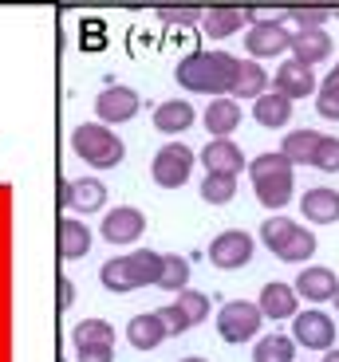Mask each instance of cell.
<instances>
[{"mask_svg": "<svg viewBox=\"0 0 339 362\" xmlns=\"http://www.w3.org/2000/svg\"><path fill=\"white\" fill-rule=\"evenodd\" d=\"M323 362H339V346H331V351H323Z\"/></svg>", "mask_w": 339, "mask_h": 362, "instance_id": "b9f144b4", "label": "cell"}, {"mask_svg": "<svg viewBox=\"0 0 339 362\" xmlns=\"http://www.w3.org/2000/svg\"><path fill=\"white\" fill-rule=\"evenodd\" d=\"M253 12L248 8H205L202 16V28L209 40H229L233 32H241V24H248Z\"/></svg>", "mask_w": 339, "mask_h": 362, "instance_id": "ffe728a7", "label": "cell"}, {"mask_svg": "<svg viewBox=\"0 0 339 362\" xmlns=\"http://www.w3.org/2000/svg\"><path fill=\"white\" fill-rule=\"evenodd\" d=\"M158 315H162V323L170 327V339L190 331V319L182 315V308H178V303H166V308H158Z\"/></svg>", "mask_w": 339, "mask_h": 362, "instance_id": "8d00e7d4", "label": "cell"}, {"mask_svg": "<svg viewBox=\"0 0 339 362\" xmlns=\"http://www.w3.org/2000/svg\"><path fill=\"white\" fill-rule=\"evenodd\" d=\"M193 173V150L182 142H166L162 150L150 162V177L162 185V189H182Z\"/></svg>", "mask_w": 339, "mask_h": 362, "instance_id": "5b68a950", "label": "cell"}, {"mask_svg": "<svg viewBox=\"0 0 339 362\" xmlns=\"http://www.w3.org/2000/svg\"><path fill=\"white\" fill-rule=\"evenodd\" d=\"M253 236L245 228H229V233H221L217 240L209 245V264L213 268H225V272H237L253 260Z\"/></svg>", "mask_w": 339, "mask_h": 362, "instance_id": "9c48e42d", "label": "cell"}, {"mask_svg": "<svg viewBox=\"0 0 339 362\" xmlns=\"http://www.w3.org/2000/svg\"><path fill=\"white\" fill-rule=\"evenodd\" d=\"M335 311H339V288H335Z\"/></svg>", "mask_w": 339, "mask_h": 362, "instance_id": "f6af8a7d", "label": "cell"}, {"mask_svg": "<svg viewBox=\"0 0 339 362\" xmlns=\"http://www.w3.org/2000/svg\"><path fill=\"white\" fill-rule=\"evenodd\" d=\"M296 32H288V20H257V24L248 28L245 36V47L253 59H272V55H285L292 47Z\"/></svg>", "mask_w": 339, "mask_h": 362, "instance_id": "8992f818", "label": "cell"}, {"mask_svg": "<svg viewBox=\"0 0 339 362\" xmlns=\"http://www.w3.org/2000/svg\"><path fill=\"white\" fill-rule=\"evenodd\" d=\"M300 209H304V217L312 221V225H335L339 221V193L328 189V185H316V189L304 193Z\"/></svg>", "mask_w": 339, "mask_h": 362, "instance_id": "d6986e66", "label": "cell"}, {"mask_svg": "<svg viewBox=\"0 0 339 362\" xmlns=\"http://www.w3.org/2000/svg\"><path fill=\"white\" fill-rule=\"evenodd\" d=\"M316 256V236L308 233V228H296L292 240L285 245V252H280V260L285 264H308Z\"/></svg>", "mask_w": 339, "mask_h": 362, "instance_id": "d6a6232c", "label": "cell"}, {"mask_svg": "<svg viewBox=\"0 0 339 362\" xmlns=\"http://www.w3.org/2000/svg\"><path fill=\"white\" fill-rule=\"evenodd\" d=\"M253 118H257L260 127H268V130L288 127V118H292V99H285V95L268 90V95H260V99L253 103Z\"/></svg>", "mask_w": 339, "mask_h": 362, "instance_id": "cb8c5ba5", "label": "cell"}, {"mask_svg": "<svg viewBox=\"0 0 339 362\" xmlns=\"http://www.w3.org/2000/svg\"><path fill=\"white\" fill-rule=\"evenodd\" d=\"M328 83H335V87H339V64H335V71L328 75Z\"/></svg>", "mask_w": 339, "mask_h": 362, "instance_id": "7bdbcfd3", "label": "cell"}, {"mask_svg": "<svg viewBox=\"0 0 339 362\" xmlns=\"http://www.w3.org/2000/svg\"><path fill=\"white\" fill-rule=\"evenodd\" d=\"M71 303H75V288H71V280L59 276V308H71Z\"/></svg>", "mask_w": 339, "mask_h": 362, "instance_id": "60d3db41", "label": "cell"}, {"mask_svg": "<svg viewBox=\"0 0 339 362\" xmlns=\"http://www.w3.org/2000/svg\"><path fill=\"white\" fill-rule=\"evenodd\" d=\"M292 288H296V296L312 299V303H323V299H335L339 280H335L331 268H300V276H296Z\"/></svg>", "mask_w": 339, "mask_h": 362, "instance_id": "e0dca14e", "label": "cell"}, {"mask_svg": "<svg viewBox=\"0 0 339 362\" xmlns=\"http://www.w3.org/2000/svg\"><path fill=\"white\" fill-rule=\"evenodd\" d=\"M253 362H296V339L288 335H265L253 346Z\"/></svg>", "mask_w": 339, "mask_h": 362, "instance_id": "4316f807", "label": "cell"}, {"mask_svg": "<svg viewBox=\"0 0 339 362\" xmlns=\"http://www.w3.org/2000/svg\"><path fill=\"white\" fill-rule=\"evenodd\" d=\"M142 233H146V217L134 205H115L103 217V228H99V236L107 245H134Z\"/></svg>", "mask_w": 339, "mask_h": 362, "instance_id": "30bf717a", "label": "cell"}, {"mask_svg": "<svg viewBox=\"0 0 339 362\" xmlns=\"http://www.w3.org/2000/svg\"><path fill=\"white\" fill-rule=\"evenodd\" d=\"M237 71H241V59L229 52H190V55L178 59L174 79L182 83L185 90L225 99V90L237 87Z\"/></svg>", "mask_w": 339, "mask_h": 362, "instance_id": "6da1fadb", "label": "cell"}, {"mask_svg": "<svg viewBox=\"0 0 339 362\" xmlns=\"http://www.w3.org/2000/svg\"><path fill=\"white\" fill-rule=\"evenodd\" d=\"M237 127H241V103L213 99L209 110H205V130H209L213 138H229Z\"/></svg>", "mask_w": 339, "mask_h": 362, "instance_id": "d4e9b609", "label": "cell"}, {"mask_svg": "<svg viewBox=\"0 0 339 362\" xmlns=\"http://www.w3.org/2000/svg\"><path fill=\"white\" fill-rule=\"evenodd\" d=\"M202 162H205L209 173H233V177L245 170V154H241V146L229 142V138H213V142H205Z\"/></svg>", "mask_w": 339, "mask_h": 362, "instance_id": "2e32d148", "label": "cell"}, {"mask_svg": "<svg viewBox=\"0 0 339 362\" xmlns=\"http://www.w3.org/2000/svg\"><path fill=\"white\" fill-rule=\"evenodd\" d=\"M174 303L182 308V315L190 319V327H197V323H205V319H209V296H202V291L185 288V291H178Z\"/></svg>", "mask_w": 339, "mask_h": 362, "instance_id": "836d02e7", "label": "cell"}, {"mask_svg": "<svg viewBox=\"0 0 339 362\" xmlns=\"http://www.w3.org/2000/svg\"><path fill=\"white\" fill-rule=\"evenodd\" d=\"M59 205L64 209H79V213H99L107 205V185L99 177H75V181H59Z\"/></svg>", "mask_w": 339, "mask_h": 362, "instance_id": "8fae6325", "label": "cell"}, {"mask_svg": "<svg viewBox=\"0 0 339 362\" xmlns=\"http://www.w3.org/2000/svg\"><path fill=\"white\" fill-rule=\"evenodd\" d=\"M99 280H103V288H107V291H134V288H142L138 268H134L130 256H115V260H107L99 268Z\"/></svg>", "mask_w": 339, "mask_h": 362, "instance_id": "603a6c76", "label": "cell"}, {"mask_svg": "<svg viewBox=\"0 0 339 362\" xmlns=\"http://www.w3.org/2000/svg\"><path fill=\"white\" fill-rule=\"evenodd\" d=\"M292 339L304 346V351H331L335 346V323H331V315H323V311H300V315L292 319Z\"/></svg>", "mask_w": 339, "mask_h": 362, "instance_id": "ba28073f", "label": "cell"}, {"mask_svg": "<svg viewBox=\"0 0 339 362\" xmlns=\"http://www.w3.org/2000/svg\"><path fill=\"white\" fill-rule=\"evenodd\" d=\"M158 16L162 20H193V16H205V12H197V8H158Z\"/></svg>", "mask_w": 339, "mask_h": 362, "instance_id": "ab89813d", "label": "cell"}, {"mask_svg": "<svg viewBox=\"0 0 339 362\" xmlns=\"http://www.w3.org/2000/svg\"><path fill=\"white\" fill-rule=\"evenodd\" d=\"M91 228L83 225L75 217H64L55 225V248H59V260H83V256L91 252Z\"/></svg>", "mask_w": 339, "mask_h": 362, "instance_id": "4fadbf2b", "label": "cell"}, {"mask_svg": "<svg viewBox=\"0 0 339 362\" xmlns=\"http://www.w3.org/2000/svg\"><path fill=\"white\" fill-rule=\"evenodd\" d=\"M182 362H209V358H197V354H190V358H182Z\"/></svg>", "mask_w": 339, "mask_h": 362, "instance_id": "ee69618b", "label": "cell"}, {"mask_svg": "<svg viewBox=\"0 0 339 362\" xmlns=\"http://www.w3.org/2000/svg\"><path fill=\"white\" fill-rule=\"evenodd\" d=\"M316 110H320L328 122H339V87L323 79L320 90H316Z\"/></svg>", "mask_w": 339, "mask_h": 362, "instance_id": "d590c367", "label": "cell"}, {"mask_svg": "<svg viewBox=\"0 0 339 362\" xmlns=\"http://www.w3.org/2000/svg\"><path fill=\"white\" fill-rule=\"evenodd\" d=\"M127 339H130L134 351H158V346L170 339V327L162 323L158 311H146V315H134L127 323Z\"/></svg>", "mask_w": 339, "mask_h": 362, "instance_id": "5bb4252c", "label": "cell"}, {"mask_svg": "<svg viewBox=\"0 0 339 362\" xmlns=\"http://www.w3.org/2000/svg\"><path fill=\"white\" fill-rule=\"evenodd\" d=\"M193 107L185 99H166V103H158V110H154V127L162 130V134H185V130L193 127Z\"/></svg>", "mask_w": 339, "mask_h": 362, "instance_id": "44dd1931", "label": "cell"}, {"mask_svg": "<svg viewBox=\"0 0 339 362\" xmlns=\"http://www.w3.org/2000/svg\"><path fill=\"white\" fill-rule=\"evenodd\" d=\"M248 177H253V193H257L260 205L268 209H285L288 201H292V162H288L280 150L276 154H260L248 162Z\"/></svg>", "mask_w": 339, "mask_h": 362, "instance_id": "7a4b0ae2", "label": "cell"}, {"mask_svg": "<svg viewBox=\"0 0 339 362\" xmlns=\"http://www.w3.org/2000/svg\"><path fill=\"white\" fill-rule=\"evenodd\" d=\"M71 343L75 346H99V343L115 346V327H110L107 319H83V323H75Z\"/></svg>", "mask_w": 339, "mask_h": 362, "instance_id": "83f0119b", "label": "cell"}, {"mask_svg": "<svg viewBox=\"0 0 339 362\" xmlns=\"http://www.w3.org/2000/svg\"><path fill=\"white\" fill-rule=\"evenodd\" d=\"M260 311H265V319H296L300 315V299H296V288L292 284H280V280H272V284H265L260 288Z\"/></svg>", "mask_w": 339, "mask_h": 362, "instance_id": "9a60e30c", "label": "cell"}, {"mask_svg": "<svg viewBox=\"0 0 339 362\" xmlns=\"http://www.w3.org/2000/svg\"><path fill=\"white\" fill-rule=\"evenodd\" d=\"M331 16H335V8H316V4H308V8H288L285 20H292L300 32H320Z\"/></svg>", "mask_w": 339, "mask_h": 362, "instance_id": "e575fe53", "label": "cell"}, {"mask_svg": "<svg viewBox=\"0 0 339 362\" xmlns=\"http://www.w3.org/2000/svg\"><path fill=\"white\" fill-rule=\"evenodd\" d=\"M331 36L328 32H296V40H292V59H300L304 67H316V64H323L331 55Z\"/></svg>", "mask_w": 339, "mask_h": 362, "instance_id": "7402d4cb", "label": "cell"}, {"mask_svg": "<svg viewBox=\"0 0 339 362\" xmlns=\"http://www.w3.org/2000/svg\"><path fill=\"white\" fill-rule=\"evenodd\" d=\"M130 260H134V268H138V280H142V288H158L166 256L154 252V248H138V252H130Z\"/></svg>", "mask_w": 339, "mask_h": 362, "instance_id": "1f68e13d", "label": "cell"}, {"mask_svg": "<svg viewBox=\"0 0 339 362\" xmlns=\"http://www.w3.org/2000/svg\"><path fill=\"white\" fill-rule=\"evenodd\" d=\"M260 323H265V311H260V303H248V299H233V303H225L217 311V335L225 343H248V339H257Z\"/></svg>", "mask_w": 339, "mask_h": 362, "instance_id": "277c9868", "label": "cell"}, {"mask_svg": "<svg viewBox=\"0 0 339 362\" xmlns=\"http://www.w3.org/2000/svg\"><path fill=\"white\" fill-rule=\"evenodd\" d=\"M79 351V362H115V346L99 343V346H75Z\"/></svg>", "mask_w": 339, "mask_h": 362, "instance_id": "f35d334b", "label": "cell"}, {"mask_svg": "<svg viewBox=\"0 0 339 362\" xmlns=\"http://www.w3.org/2000/svg\"><path fill=\"white\" fill-rule=\"evenodd\" d=\"M316 165L323 173H339V138H323L320 154H316Z\"/></svg>", "mask_w": 339, "mask_h": 362, "instance_id": "74e56055", "label": "cell"}, {"mask_svg": "<svg viewBox=\"0 0 339 362\" xmlns=\"http://www.w3.org/2000/svg\"><path fill=\"white\" fill-rule=\"evenodd\" d=\"M272 90L296 103V99H308V95H316V90H320V83H316L312 67H304L300 59H285V64L276 67Z\"/></svg>", "mask_w": 339, "mask_h": 362, "instance_id": "7c38bea8", "label": "cell"}, {"mask_svg": "<svg viewBox=\"0 0 339 362\" xmlns=\"http://www.w3.org/2000/svg\"><path fill=\"white\" fill-rule=\"evenodd\" d=\"M296 228H300V225H296L292 217H268L265 225H260V240H265V248H268V252H276V256H280V252H285V245L292 240V233H296Z\"/></svg>", "mask_w": 339, "mask_h": 362, "instance_id": "f1b7e54d", "label": "cell"}, {"mask_svg": "<svg viewBox=\"0 0 339 362\" xmlns=\"http://www.w3.org/2000/svg\"><path fill=\"white\" fill-rule=\"evenodd\" d=\"M237 99H253L257 103L260 95H268V75L257 59H241V71H237V87H233Z\"/></svg>", "mask_w": 339, "mask_h": 362, "instance_id": "484cf974", "label": "cell"}, {"mask_svg": "<svg viewBox=\"0 0 339 362\" xmlns=\"http://www.w3.org/2000/svg\"><path fill=\"white\" fill-rule=\"evenodd\" d=\"M71 150L87 165H95V170H115V165L127 158L122 138L110 127H103V122H83V127H75L71 130Z\"/></svg>", "mask_w": 339, "mask_h": 362, "instance_id": "3957f363", "label": "cell"}, {"mask_svg": "<svg viewBox=\"0 0 339 362\" xmlns=\"http://www.w3.org/2000/svg\"><path fill=\"white\" fill-rule=\"evenodd\" d=\"M202 197L209 201V205H229V201L237 197V177H233V173H205Z\"/></svg>", "mask_w": 339, "mask_h": 362, "instance_id": "f546056e", "label": "cell"}, {"mask_svg": "<svg viewBox=\"0 0 339 362\" xmlns=\"http://www.w3.org/2000/svg\"><path fill=\"white\" fill-rule=\"evenodd\" d=\"M335 20H339V8H335Z\"/></svg>", "mask_w": 339, "mask_h": 362, "instance_id": "bcb514c9", "label": "cell"}, {"mask_svg": "<svg viewBox=\"0 0 339 362\" xmlns=\"http://www.w3.org/2000/svg\"><path fill=\"white\" fill-rule=\"evenodd\" d=\"M323 138L328 134H320V130H292V134L280 142V154L288 158L292 165H316V154H320V146H323Z\"/></svg>", "mask_w": 339, "mask_h": 362, "instance_id": "ac0fdd59", "label": "cell"}, {"mask_svg": "<svg viewBox=\"0 0 339 362\" xmlns=\"http://www.w3.org/2000/svg\"><path fill=\"white\" fill-rule=\"evenodd\" d=\"M142 110V103H138V90L134 87H122V83H110V87H103L99 95H95V115H99L103 127H119V122H130V118Z\"/></svg>", "mask_w": 339, "mask_h": 362, "instance_id": "52a82bcc", "label": "cell"}, {"mask_svg": "<svg viewBox=\"0 0 339 362\" xmlns=\"http://www.w3.org/2000/svg\"><path fill=\"white\" fill-rule=\"evenodd\" d=\"M158 288H166V291H185L190 288V260L185 256H178V252H170L166 256V264H162V280H158Z\"/></svg>", "mask_w": 339, "mask_h": 362, "instance_id": "4dcf8cb0", "label": "cell"}]
</instances>
